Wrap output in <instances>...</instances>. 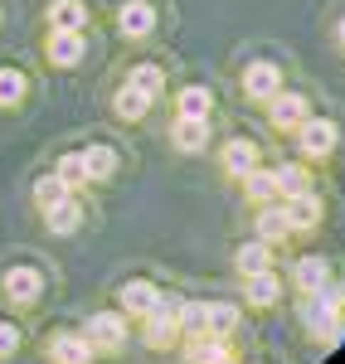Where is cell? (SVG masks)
<instances>
[{"label": "cell", "instance_id": "6da1fadb", "mask_svg": "<svg viewBox=\"0 0 345 364\" xmlns=\"http://www.w3.org/2000/svg\"><path fill=\"white\" fill-rule=\"evenodd\" d=\"M336 141H341V132H336V122H326V117H307V122L297 127V146H302L307 161H326V156L336 151Z\"/></svg>", "mask_w": 345, "mask_h": 364}, {"label": "cell", "instance_id": "7a4b0ae2", "mask_svg": "<svg viewBox=\"0 0 345 364\" xmlns=\"http://www.w3.org/2000/svg\"><path fill=\"white\" fill-rule=\"evenodd\" d=\"M83 336L92 350H117V345H127V316H117V311H97V316H87Z\"/></svg>", "mask_w": 345, "mask_h": 364}, {"label": "cell", "instance_id": "3957f363", "mask_svg": "<svg viewBox=\"0 0 345 364\" xmlns=\"http://www.w3.org/2000/svg\"><path fill=\"white\" fill-rule=\"evenodd\" d=\"M44 54H49V63H58V68H73V63L87 54V34L83 29H49Z\"/></svg>", "mask_w": 345, "mask_h": 364}, {"label": "cell", "instance_id": "277c9868", "mask_svg": "<svg viewBox=\"0 0 345 364\" xmlns=\"http://www.w3.org/2000/svg\"><path fill=\"white\" fill-rule=\"evenodd\" d=\"M243 92H248L253 102H272V97L282 92V68H277V63H248V68H243Z\"/></svg>", "mask_w": 345, "mask_h": 364}, {"label": "cell", "instance_id": "5b68a950", "mask_svg": "<svg viewBox=\"0 0 345 364\" xmlns=\"http://www.w3.org/2000/svg\"><path fill=\"white\" fill-rule=\"evenodd\" d=\"M282 214H287L292 233H307V228L321 224V199L312 190H302V195H282Z\"/></svg>", "mask_w": 345, "mask_h": 364}, {"label": "cell", "instance_id": "8992f818", "mask_svg": "<svg viewBox=\"0 0 345 364\" xmlns=\"http://www.w3.org/2000/svg\"><path fill=\"white\" fill-rule=\"evenodd\" d=\"M185 364H229V345H224V336L195 331L190 345H185Z\"/></svg>", "mask_w": 345, "mask_h": 364}, {"label": "cell", "instance_id": "52a82bcc", "mask_svg": "<svg viewBox=\"0 0 345 364\" xmlns=\"http://www.w3.org/2000/svg\"><path fill=\"white\" fill-rule=\"evenodd\" d=\"M117 29H122L127 39H146V34L156 29V10H151L146 0H127V5L117 10Z\"/></svg>", "mask_w": 345, "mask_h": 364}, {"label": "cell", "instance_id": "ba28073f", "mask_svg": "<svg viewBox=\"0 0 345 364\" xmlns=\"http://www.w3.org/2000/svg\"><path fill=\"white\" fill-rule=\"evenodd\" d=\"M307 122V97L302 92H277L272 97V127L277 132H297Z\"/></svg>", "mask_w": 345, "mask_h": 364}, {"label": "cell", "instance_id": "9c48e42d", "mask_svg": "<svg viewBox=\"0 0 345 364\" xmlns=\"http://www.w3.org/2000/svg\"><path fill=\"white\" fill-rule=\"evenodd\" d=\"M39 291H44V282H39L34 267H10V272H5V296H10L15 306H29Z\"/></svg>", "mask_w": 345, "mask_h": 364}, {"label": "cell", "instance_id": "30bf717a", "mask_svg": "<svg viewBox=\"0 0 345 364\" xmlns=\"http://www.w3.org/2000/svg\"><path fill=\"white\" fill-rule=\"evenodd\" d=\"M44 224L54 228V233H73V228L83 224V204L73 195H63V199H54V204H44Z\"/></svg>", "mask_w": 345, "mask_h": 364}, {"label": "cell", "instance_id": "8fae6325", "mask_svg": "<svg viewBox=\"0 0 345 364\" xmlns=\"http://www.w3.org/2000/svg\"><path fill=\"white\" fill-rule=\"evenodd\" d=\"M49 355H54V364H92V345H87V336H54Z\"/></svg>", "mask_w": 345, "mask_h": 364}, {"label": "cell", "instance_id": "7c38bea8", "mask_svg": "<svg viewBox=\"0 0 345 364\" xmlns=\"http://www.w3.org/2000/svg\"><path fill=\"white\" fill-rule=\"evenodd\" d=\"M243 296H248V306H272V301L282 296V282L272 277V267H262V272H248V287H243Z\"/></svg>", "mask_w": 345, "mask_h": 364}, {"label": "cell", "instance_id": "4fadbf2b", "mask_svg": "<svg viewBox=\"0 0 345 364\" xmlns=\"http://www.w3.org/2000/svg\"><path fill=\"white\" fill-rule=\"evenodd\" d=\"M156 296H161V291H156L151 282H127V287L117 291V301H122V311H127V316H151Z\"/></svg>", "mask_w": 345, "mask_h": 364}, {"label": "cell", "instance_id": "5bb4252c", "mask_svg": "<svg viewBox=\"0 0 345 364\" xmlns=\"http://www.w3.org/2000/svg\"><path fill=\"white\" fill-rule=\"evenodd\" d=\"M258 238L262 243H287L292 238V224H287V214H282V204H262V214H258Z\"/></svg>", "mask_w": 345, "mask_h": 364}, {"label": "cell", "instance_id": "9a60e30c", "mask_svg": "<svg viewBox=\"0 0 345 364\" xmlns=\"http://www.w3.org/2000/svg\"><path fill=\"white\" fill-rule=\"evenodd\" d=\"M175 146L180 151H204V141H209V117H175Z\"/></svg>", "mask_w": 345, "mask_h": 364}, {"label": "cell", "instance_id": "2e32d148", "mask_svg": "<svg viewBox=\"0 0 345 364\" xmlns=\"http://www.w3.org/2000/svg\"><path fill=\"white\" fill-rule=\"evenodd\" d=\"M258 166V146H253V141H229V146H224V170H229L233 180H243V175H248V170Z\"/></svg>", "mask_w": 345, "mask_h": 364}, {"label": "cell", "instance_id": "e0dca14e", "mask_svg": "<svg viewBox=\"0 0 345 364\" xmlns=\"http://www.w3.org/2000/svg\"><path fill=\"white\" fill-rule=\"evenodd\" d=\"M49 29H87V5L83 0H54L49 5Z\"/></svg>", "mask_w": 345, "mask_h": 364}, {"label": "cell", "instance_id": "ac0fdd59", "mask_svg": "<svg viewBox=\"0 0 345 364\" xmlns=\"http://www.w3.org/2000/svg\"><path fill=\"white\" fill-rule=\"evenodd\" d=\"M292 277H297V287H302V291L312 296V291H321V287L331 282V262H326V257H302Z\"/></svg>", "mask_w": 345, "mask_h": 364}, {"label": "cell", "instance_id": "d6986e66", "mask_svg": "<svg viewBox=\"0 0 345 364\" xmlns=\"http://www.w3.org/2000/svg\"><path fill=\"white\" fill-rule=\"evenodd\" d=\"M78 161H83L87 180H107V175L117 170V151L112 146H87V151H78Z\"/></svg>", "mask_w": 345, "mask_h": 364}, {"label": "cell", "instance_id": "ffe728a7", "mask_svg": "<svg viewBox=\"0 0 345 364\" xmlns=\"http://www.w3.org/2000/svg\"><path fill=\"white\" fill-rule=\"evenodd\" d=\"M151 102H156L151 92H142V87H132V83H127L122 92H117V117H122V122H142Z\"/></svg>", "mask_w": 345, "mask_h": 364}, {"label": "cell", "instance_id": "44dd1931", "mask_svg": "<svg viewBox=\"0 0 345 364\" xmlns=\"http://www.w3.org/2000/svg\"><path fill=\"white\" fill-rule=\"evenodd\" d=\"M233 262H238L243 277H248V272H262V267H272V243H262V238H258V243H243Z\"/></svg>", "mask_w": 345, "mask_h": 364}, {"label": "cell", "instance_id": "7402d4cb", "mask_svg": "<svg viewBox=\"0 0 345 364\" xmlns=\"http://www.w3.org/2000/svg\"><path fill=\"white\" fill-rule=\"evenodd\" d=\"M233 326H238V306H229V301H209V311H204V331H209V336H229Z\"/></svg>", "mask_w": 345, "mask_h": 364}, {"label": "cell", "instance_id": "603a6c76", "mask_svg": "<svg viewBox=\"0 0 345 364\" xmlns=\"http://www.w3.org/2000/svg\"><path fill=\"white\" fill-rule=\"evenodd\" d=\"M243 195L248 199H258V204H267V199L277 195V175H272V170H248V175H243Z\"/></svg>", "mask_w": 345, "mask_h": 364}, {"label": "cell", "instance_id": "cb8c5ba5", "mask_svg": "<svg viewBox=\"0 0 345 364\" xmlns=\"http://www.w3.org/2000/svg\"><path fill=\"white\" fill-rule=\"evenodd\" d=\"M175 107H180V117H209L214 97H209V87H185V92L175 97Z\"/></svg>", "mask_w": 345, "mask_h": 364}, {"label": "cell", "instance_id": "d4e9b609", "mask_svg": "<svg viewBox=\"0 0 345 364\" xmlns=\"http://www.w3.org/2000/svg\"><path fill=\"white\" fill-rule=\"evenodd\" d=\"M20 102H25V73L0 68V107H20Z\"/></svg>", "mask_w": 345, "mask_h": 364}, {"label": "cell", "instance_id": "484cf974", "mask_svg": "<svg viewBox=\"0 0 345 364\" xmlns=\"http://www.w3.org/2000/svg\"><path fill=\"white\" fill-rule=\"evenodd\" d=\"M127 83L142 87V92H151V97H161V87H166V73H161L156 63H137V68L127 73Z\"/></svg>", "mask_w": 345, "mask_h": 364}, {"label": "cell", "instance_id": "4316f807", "mask_svg": "<svg viewBox=\"0 0 345 364\" xmlns=\"http://www.w3.org/2000/svg\"><path fill=\"white\" fill-rule=\"evenodd\" d=\"M272 175H277V190H282V195H302V190H312V185H307V166H297V161L277 166Z\"/></svg>", "mask_w": 345, "mask_h": 364}, {"label": "cell", "instance_id": "83f0119b", "mask_svg": "<svg viewBox=\"0 0 345 364\" xmlns=\"http://www.w3.org/2000/svg\"><path fill=\"white\" fill-rule=\"evenodd\" d=\"M151 316L180 331V316H185V296H171V291H166V296H156V306H151Z\"/></svg>", "mask_w": 345, "mask_h": 364}, {"label": "cell", "instance_id": "f1b7e54d", "mask_svg": "<svg viewBox=\"0 0 345 364\" xmlns=\"http://www.w3.org/2000/svg\"><path fill=\"white\" fill-rule=\"evenodd\" d=\"M175 326H166V321H156V316H146V345L151 350H166V345H175Z\"/></svg>", "mask_w": 345, "mask_h": 364}, {"label": "cell", "instance_id": "f546056e", "mask_svg": "<svg viewBox=\"0 0 345 364\" xmlns=\"http://www.w3.org/2000/svg\"><path fill=\"white\" fill-rule=\"evenodd\" d=\"M54 175L63 180V185H68V190H78V185H87V175H83V161H78V151H73V156H63Z\"/></svg>", "mask_w": 345, "mask_h": 364}, {"label": "cell", "instance_id": "4dcf8cb0", "mask_svg": "<svg viewBox=\"0 0 345 364\" xmlns=\"http://www.w3.org/2000/svg\"><path fill=\"white\" fill-rule=\"evenodd\" d=\"M63 195H73V190H68L58 175H44V180L34 185V199H39V209H44V204H54V199H63Z\"/></svg>", "mask_w": 345, "mask_h": 364}, {"label": "cell", "instance_id": "1f68e13d", "mask_svg": "<svg viewBox=\"0 0 345 364\" xmlns=\"http://www.w3.org/2000/svg\"><path fill=\"white\" fill-rule=\"evenodd\" d=\"M15 350H20V331L0 321V360H5V355H15Z\"/></svg>", "mask_w": 345, "mask_h": 364}, {"label": "cell", "instance_id": "d6a6232c", "mask_svg": "<svg viewBox=\"0 0 345 364\" xmlns=\"http://www.w3.org/2000/svg\"><path fill=\"white\" fill-rule=\"evenodd\" d=\"M336 39H341V49H345V20H341V25H336Z\"/></svg>", "mask_w": 345, "mask_h": 364}]
</instances>
